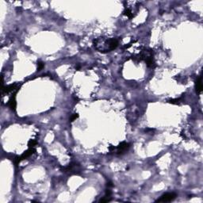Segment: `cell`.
<instances>
[{
  "label": "cell",
  "instance_id": "cell-1",
  "mask_svg": "<svg viewBox=\"0 0 203 203\" xmlns=\"http://www.w3.org/2000/svg\"><path fill=\"white\" fill-rule=\"evenodd\" d=\"M95 49L102 53H110L118 48L119 41L114 37H100L93 41Z\"/></svg>",
  "mask_w": 203,
  "mask_h": 203
},
{
  "label": "cell",
  "instance_id": "cell-2",
  "mask_svg": "<svg viewBox=\"0 0 203 203\" xmlns=\"http://www.w3.org/2000/svg\"><path fill=\"white\" fill-rule=\"evenodd\" d=\"M125 10L123 11V14L125 15L129 19H133L136 16L139 10V2H124Z\"/></svg>",
  "mask_w": 203,
  "mask_h": 203
},
{
  "label": "cell",
  "instance_id": "cell-3",
  "mask_svg": "<svg viewBox=\"0 0 203 203\" xmlns=\"http://www.w3.org/2000/svg\"><path fill=\"white\" fill-rule=\"evenodd\" d=\"M63 171L64 172L71 173L72 175H76V174H78V172H80V166L77 163L72 162L67 166L63 167Z\"/></svg>",
  "mask_w": 203,
  "mask_h": 203
},
{
  "label": "cell",
  "instance_id": "cell-4",
  "mask_svg": "<svg viewBox=\"0 0 203 203\" xmlns=\"http://www.w3.org/2000/svg\"><path fill=\"white\" fill-rule=\"evenodd\" d=\"M176 197H177V194L175 192L166 193L160 196V198L157 199L156 202H170L173 201L174 199H176Z\"/></svg>",
  "mask_w": 203,
  "mask_h": 203
},
{
  "label": "cell",
  "instance_id": "cell-5",
  "mask_svg": "<svg viewBox=\"0 0 203 203\" xmlns=\"http://www.w3.org/2000/svg\"><path fill=\"white\" fill-rule=\"evenodd\" d=\"M19 88H20L19 83H14V84L6 86L5 87L2 88V96H4L5 95H8L10 93H17V91L19 90Z\"/></svg>",
  "mask_w": 203,
  "mask_h": 203
},
{
  "label": "cell",
  "instance_id": "cell-6",
  "mask_svg": "<svg viewBox=\"0 0 203 203\" xmlns=\"http://www.w3.org/2000/svg\"><path fill=\"white\" fill-rule=\"evenodd\" d=\"M130 146H131V144L129 143H127L125 141H122V142H121L118 144V147H116V150H117L116 153L118 156H122V155L125 154V152L129 150Z\"/></svg>",
  "mask_w": 203,
  "mask_h": 203
},
{
  "label": "cell",
  "instance_id": "cell-7",
  "mask_svg": "<svg viewBox=\"0 0 203 203\" xmlns=\"http://www.w3.org/2000/svg\"><path fill=\"white\" fill-rule=\"evenodd\" d=\"M15 97H16V93H14L7 104V106H8V107H9V108L12 111L16 110L17 102H16V99H15Z\"/></svg>",
  "mask_w": 203,
  "mask_h": 203
},
{
  "label": "cell",
  "instance_id": "cell-8",
  "mask_svg": "<svg viewBox=\"0 0 203 203\" xmlns=\"http://www.w3.org/2000/svg\"><path fill=\"white\" fill-rule=\"evenodd\" d=\"M36 152V148H29L28 150L24 152V153L21 156H20V159L21 160H24V159H27L30 156H31L32 155H33Z\"/></svg>",
  "mask_w": 203,
  "mask_h": 203
},
{
  "label": "cell",
  "instance_id": "cell-9",
  "mask_svg": "<svg viewBox=\"0 0 203 203\" xmlns=\"http://www.w3.org/2000/svg\"><path fill=\"white\" fill-rule=\"evenodd\" d=\"M195 89H196V92L199 95H201L202 92V77L200 76L195 80Z\"/></svg>",
  "mask_w": 203,
  "mask_h": 203
},
{
  "label": "cell",
  "instance_id": "cell-10",
  "mask_svg": "<svg viewBox=\"0 0 203 203\" xmlns=\"http://www.w3.org/2000/svg\"><path fill=\"white\" fill-rule=\"evenodd\" d=\"M37 144V142L36 140H30V141L28 142V146H29V148H34Z\"/></svg>",
  "mask_w": 203,
  "mask_h": 203
},
{
  "label": "cell",
  "instance_id": "cell-11",
  "mask_svg": "<svg viewBox=\"0 0 203 203\" xmlns=\"http://www.w3.org/2000/svg\"><path fill=\"white\" fill-rule=\"evenodd\" d=\"M44 67V64L42 61L37 62V71H41Z\"/></svg>",
  "mask_w": 203,
  "mask_h": 203
},
{
  "label": "cell",
  "instance_id": "cell-12",
  "mask_svg": "<svg viewBox=\"0 0 203 203\" xmlns=\"http://www.w3.org/2000/svg\"><path fill=\"white\" fill-rule=\"evenodd\" d=\"M110 201H111V197L104 196L99 202H110Z\"/></svg>",
  "mask_w": 203,
  "mask_h": 203
},
{
  "label": "cell",
  "instance_id": "cell-13",
  "mask_svg": "<svg viewBox=\"0 0 203 203\" xmlns=\"http://www.w3.org/2000/svg\"><path fill=\"white\" fill-rule=\"evenodd\" d=\"M179 101H180V99H176L168 100L167 102H168L169 103L175 104V105H178V104H179Z\"/></svg>",
  "mask_w": 203,
  "mask_h": 203
},
{
  "label": "cell",
  "instance_id": "cell-14",
  "mask_svg": "<svg viewBox=\"0 0 203 203\" xmlns=\"http://www.w3.org/2000/svg\"><path fill=\"white\" fill-rule=\"evenodd\" d=\"M79 118V114L78 113H74V114H72V116L70 118V122H73V121H75L76 119V118Z\"/></svg>",
  "mask_w": 203,
  "mask_h": 203
},
{
  "label": "cell",
  "instance_id": "cell-15",
  "mask_svg": "<svg viewBox=\"0 0 203 203\" xmlns=\"http://www.w3.org/2000/svg\"><path fill=\"white\" fill-rule=\"evenodd\" d=\"M106 187H107V188H112V187H113V185L111 182H107V184H106Z\"/></svg>",
  "mask_w": 203,
  "mask_h": 203
}]
</instances>
